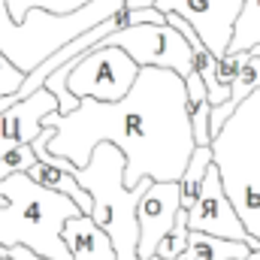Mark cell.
I'll return each mask as SVG.
<instances>
[{
    "label": "cell",
    "instance_id": "cell-1",
    "mask_svg": "<svg viewBox=\"0 0 260 260\" xmlns=\"http://www.w3.org/2000/svg\"><path fill=\"white\" fill-rule=\"evenodd\" d=\"M55 127L49 154L70 167H85L97 145H112L124 157L121 185L133 191L142 179L164 185L179 182L191 154L194 136L185 112V82L170 70L139 67L130 94L118 103L79 100L70 115H49Z\"/></svg>",
    "mask_w": 260,
    "mask_h": 260
},
{
    "label": "cell",
    "instance_id": "cell-2",
    "mask_svg": "<svg viewBox=\"0 0 260 260\" xmlns=\"http://www.w3.org/2000/svg\"><path fill=\"white\" fill-rule=\"evenodd\" d=\"M0 248H27L43 260H70L61 227L79 218L73 200L40 188L24 173L0 182Z\"/></svg>",
    "mask_w": 260,
    "mask_h": 260
},
{
    "label": "cell",
    "instance_id": "cell-3",
    "mask_svg": "<svg viewBox=\"0 0 260 260\" xmlns=\"http://www.w3.org/2000/svg\"><path fill=\"white\" fill-rule=\"evenodd\" d=\"M209 151L245 233L260 242V88L212 136Z\"/></svg>",
    "mask_w": 260,
    "mask_h": 260
},
{
    "label": "cell",
    "instance_id": "cell-4",
    "mask_svg": "<svg viewBox=\"0 0 260 260\" xmlns=\"http://www.w3.org/2000/svg\"><path fill=\"white\" fill-rule=\"evenodd\" d=\"M121 9H127L124 0H91L70 15H52V12L34 9L27 12L24 24H15L6 12V0H0V55L15 70L30 76L58 49H64L67 43H73L85 30L109 21Z\"/></svg>",
    "mask_w": 260,
    "mask_h": 260
},
{
    "label": "cell",
    "instance_id": "cell-5",
    "mask_svg": "<svg viewBox=\"0 0 260 260\" xmlns=\"http://www.w3.org/2000/svg\"><path fill=\"white\" fill-rule=\"evenodd\" d=\"M139 67L121 49L103 46V40L88 49L67 76V91L76 100H97V103H118L124 100L136 82Z\"/></svg>",
    "mask_w": 260,
    "mask_h": 260
},
{
    "label": "cell",
    "instance_id": "cell-6",
    "mask_svg": "<svg viewBox=\"0 0 260 260\" xmlns=\"http://www.w3.org/2000/svg\"><path fill=\"white\" fill-rule=\"evenodd\" d=\"M151 9L182 18L215 58H224L242 0H154Z\"/></svg>",
    "mask_w": 260,
    "mask_h": 260
},
{
    "label": "cell",
    "instance_id": "cell-7",
    "mask_svg": "<svg viewBox=\"0 0 260 260\" xmlns=\"http://www.w3.org/2000/svg\"><path fill=\"white\" fill-rule=\"evenodd\" d=\"M188 230L191 233H203V236H215V239H227V242H242V245H248V251H257L260 248V242L245 233L236 209L230 206L215 167L206 170L200 197H197L194 206L188 209Z\"/></svg>",
    "mask_w": 260,
    "mask_h": 260
},
{
    "label": "cell",
    "instance_id": "cell-8",
    "mask_svg": "<svg viewBox=\"0 0 260 260\" xmlns=\"http://www.w3.org/2000/svg\"><path fill=\"white\" fill-rule=\"evenodd\" d=\"M179 212V182H164L151 185L136 203V227H139V242H136V257L148 260L154 257L157 242L173 230Z\"/></svg>",
    "mask_w": 260,
    "mask_h": 260
},
{
    "label": "cell",
    "instance_id": "cell-9",
    "mask_svg": "<svg viewBox=\"0 0 260 260\" xmlns=\"http://www.w3.org/2000/svg\"><path fill=\"white\" fill-rule=\"evenodd\" d=\"M55 112H58V100L46 88L34 91L27 100L0 112V157L21 148V145H30L40 136L43 121Z\"/></svg>",
    "mask_w": 260,
    "mask_h": 260
},
{
    "label": "cell",
    "instance_id": "cell-10",
    "mask_svg": "<svg viewBox=\"0 0 260 260\" xmlns=\"http://www.w3.org/2000/svg\"><path fill=\"white\" fill-rule=\"evenodd\" d=\"M61 239H64L67 251H70V260H115L112 242L85 215L67 221L61 227Z\"/></svg>",
    "mask_w": 260,
    "mask_h": 260
},
{
    "label": "cell",
    "instance_id": "cell-11",
    "mask_svg": "<svg viewBox=\"0 0 260 260\" xmlns=\"http://www.w3.org/2000/svg\"><path fill=\"white\" fill-rule=\"evenodd\" d=\"M257 88H260V58L251 55V52H242L239 55V70H236V76L230 82V97L224 100V106L209 112V133L215 136L218 130L224 127V121L239 109V103L248 100Z\"/></svg>",
    "mask_w": 260,
    "mask_h": 260
},
{
    "label": "cell",
    "instance_id": "cell-12",
    "mask_svg": "<svg viewBox=\"0 0 260 260\" xmlns=\"http://www.w3.org/2000/svg\"><path fill=\"white\" fill-rule=\"evenodd\" d=\"M24 176H27L30 182H37L40 188H49V191H55V194L73 200L76 209H79L85 218L91 215V197L79 188V182H76L67 170H55V167H46V164H34Z\"/></svg>",
    "mask_w": 260,
    "mask_h": 260
},
{
    "label": "cell",
    "instance_id": "cell-13",
    "mask_svg": "<svg viewBox=\"0 0 260 260\" xmlns=\"http://www.w3.org/2000/svg\"><path fill=\"white\" fill-rule=\"evenodd\" d=\"M185 112H188V121H191V136H194L197 148H209L212 142V133H209V97H206V88L203 82L197 79L194 73L185 79Z\"/></svg>",
    "mask_w": 260,
    "mask_h": 260
},
{
    "label": "cell",
    "instance_id": "cell-14",
    "mask_svg": "<svg viewBox=\"0 0 260 260\" xmlns=\"http://www.w3.org/2000/svg\"><path fill=\"white\" fill-rule=\"evenodd\" d=\"M154 70H170V73H176L182 82L194 73L191 46H188V43L182 40V34H176L167 21H164V27H160V52H157Z\"/></svg>",
    "mask_w": 260,
    "mask_h": 260
},
{
    "label": "cell",
    "instance_id": "cell-15",
    "mask_svg": "<svg viewBox=\"0 0 260 260\" xmlns=\"http://www.w3.org/2000/svg\"><path fill=\"white\" fill-rule=\"evenodd\" d=\"M85 3H91V0H6V12L15 24H24L27 12H34V9L52 12V15H70V12L82 9ZM124 3H127V9H148L154 0H124Z\"/></svg>",
    "mask_w": 260,
    "mask_h": 260
},
{
    "label": "cell",
    "instance_id": "cell-16",
    "mask_svg": "<svg viewBox=\"0 0 260 260\" xmlns=\"http://www.w3.org/2000/svg\"><path fill=\"white\" fill-rule=\"evenodd\" d=\"M251 49H260V0H242V9L230 30L227 55H242Z\"/></svg>",
    "mask_w": 260,
    "mask_h": 260
},
{
    "label": "cell",
    "instance_id": "cell-17",
    "mask_svg": "<svg viewBox=\"0 0 260 260\" xmlns=\"http://www.w3.org/2000/svg\"><path fill=\"white\" fill-rule=\"evenodd\" d=\"M248 257V245L242 242H227V239H215V236H203L188 230V248L182 260H245Z\"/></svg>",
    "mask_w": 260,
    "mask_h": 260
},
{
    "label": "cell",
    "instance_id": "cell-18",
    "mask_svg": "<svg viewBox=\"0 0 260 260\" xmlns=\"http://www.w3.org/2000/svg\"><path fill=\"white\" fill-rule=\"evenodd\" d=\"M212 167V151L209 148H194L182 179H179V209H191L200 197V188H203V179H206V170Z\"/></svg>",
    "mask_w": 260,
    "mask_h": 260
},
{
    "label": "cell",
    "instance_id": "cell-19",
    "mask_svg": "<svg viewBox=\"0 0 260 260\" xmlns=\"http://www.w3.org/2000/svg\"><path fill=\"white\" fill-rule=\"evenodd\" d=\"M185 248H188V212H185V209H179V212H176V221H173V230L157 242L154 257L176 260V257H182V254H185Z\"/></svg>",
    "mask_w": 260,
    "mask_h": 260
},
{
    "label": "cell",
    "instance_id": "cell-20",
    "mask_svg": "<svg viewBox=\"0 0 260 260\" xmlns=\"http://www.w3.org/2000/svg\"><path fill=\"white\" fill-rule=\"evenodd\" d=\"M21 82H24V73H21V70H15V67L0 55V100L12 97V94L21 88Z\"/></svg>",
    "mask_w": 260,
    "mask_h": 260
},
{
    "label": "cell",
    "instance_id": "cell-21",
    "mask_svg": "<svg viewBox=\"0 0 260 260\" xmlns=\"http://www.w3.org/2000/svg\"><path fill=\"white\" fill-rule=\"evenodd\" d=\"M167 18L160 12H154L151 6L148 9H127V27L130 24H164Z\"/></svg>",
    "mask_w": 260,
    "mask_h": 260
},
{
    "label": "cell",
    "instance_id": "cell-22",
    "mask_svg": "<svg viewBox=\"0 0 260 260\" xmlns=\"http://www.w3.org/2000/svg\"><path fill=\"white\" fill-rule=\"evenodd\" d=\"M245 260H260V248H257V251H248V257H245Z\"/></svg>",
    "mask_w": 260,
    "mask_h": 260
},
{
    "label": "cell",
    "instance_id": "cell-23",
    "mask_svg": "<svg viewBox=\"0 0 260 260\" xmlns=\"http://www.w3.org/2000/svg\"><path fill=\"white\" fill-rule=\"evenodd\" d=\"M148 260H160V257H148Z\"/></svg>",
    "mask_w": 260,
    "mask_h": 260
}]
</instances>
